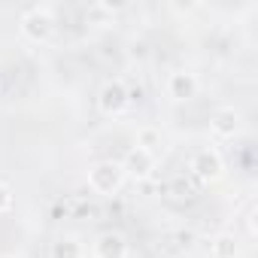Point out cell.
<instances>
[{
	"label": "cell",
	"mask_w": 258,
	"mask_h": 258,
	"mask_svg": "<svg viewBox=\"0 0 258 258\" xmlns=\"http://www.w3.org/2000/svg\"><path fill=\"white\" fill-rule=\"evenodd\" d=\"M198 164L204 167V170H201L204 176H216V173H219V158H216V155H201Z\"/></svg>",
	"instance_id": "cell-2"
},
{
	"label": "cell",
	"mask_w": 258,
	"mask_h": 258,
	"mask_svg": "<svg viewBox=\"0 0 258 258\" xmlns=\"http://www.w3.org/2000/svg\"><path fill=\"white\" fill-rule=\"evenodd\" d=\"M191 91H195V79H191V76H182V73H179V76H173V94H176L179 100H182V97H188Z\"/></svg>",
	"instance_id": "cell-1"
}]
</instances>
